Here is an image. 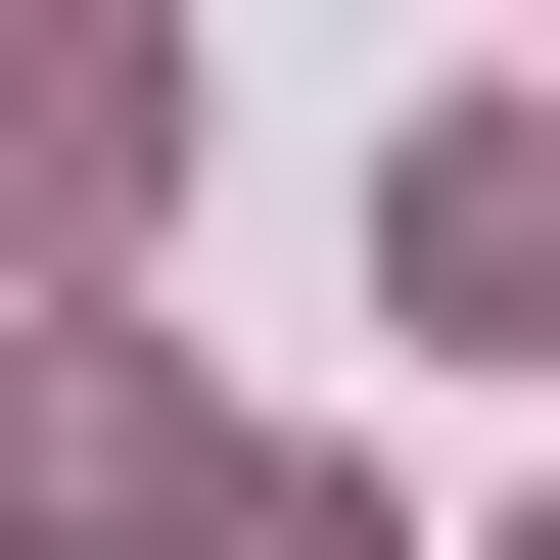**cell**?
<instances>
[{
    "label": "cell",
    "mask_w": 560,
    "mask_h": 560,
    "mask_svg": "<svg viewBox=\"0 0 560 560\" xmlns=\"http://www.w3.org/2000/svg\"><path fill=\"white\" fill-rule=\"evenodd\" d=\"M140 187H187V47L140 0H0V234H140Z\"/></svg>",
    "instance_id": "obj_1"
}]
</instances>
